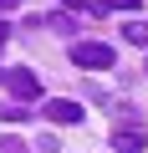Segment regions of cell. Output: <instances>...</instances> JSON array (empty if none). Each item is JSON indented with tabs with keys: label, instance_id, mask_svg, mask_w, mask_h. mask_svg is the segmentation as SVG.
<instances>
[{
	"label": "cell",
	"instance_id": "cell-1",
	"mask_svg": "<svg viewBox=\"0 0 148 153\" xmlns=\"http://www.w3.org/2000/svg\"><path fill=\"white\" fill-rule=\"evenodd\" d=\"M0 87H5L10 97H21V102H36L41 97V76L26 71V66H0Z\"/></svg>",
	"mask_w": 148,
	"mask_h": 153
},
{
	"label": "cell",
	"instance_id": "cell-2",
	"mask_svg": "<svg viewBox=\"0 0 148 153\" xmlns=\"http://www.w3.org/2000/svg\"><path fill=\"white\" fill-rule=\"evenodd\" d=\"M71 61H77V66H87V71H102V66H118L112 46H102V41H77V46H71Z\"/></svg>",
	"mask_w": 148,
	"mask_h": 153
},
{
	"label": "cell",
	"instance_id": "cell-3",
	"mask_svg": "<svg viewBox=\"0 0 148 153\" xmlns=\"http://www.w3.org/2000/svg\"><path fill=\"white\" fill-rule=\"evenodd\" d=\"M41 112H46L51 123H82V107L71 102V97H46V102H41Z\"/></svg>",
	"mask_w": 148,
	"mask_h": 153
},
{
	"label": "cell",
	"instance_id": "cell-4",
	"mask_svg": "<svg viewBox=\"0 0 148 153\" xmlns=\"http://www.w3.org/2000/svg\"><path fill=\"white\" fill-rule=\"evenodd\" d=\"M112 148H118V153H143V148H148V138L128 128V133H112Z\"/></svg>",
	"mask_w": 148,
	"mask_h": 153
},
{
	"label": "cell",
	"instance_id": "cell-5",
	"mask_svg": "<svg viewBox=\"0 0 148 153\" xmlns=\"http://www.w3.org/2000/svg\"><path fill=\"white\" fill-rule=\"evenodd\" d=\"M0 117H5V123H21V117H31V107H16V102H0Z\"/></svg>",
	"mask_w": 148,
	"mask_h": 153
},
{
	"label": "cell",
	"instance_id": "cell-6",
	"mask_svg": "<svg viewBox=\"0 0 148 153\" xmlns=\"http://www.w3.org/2000/svg\"><path fill=\"white\" fill-rule=\"evenodd\" d=\"M123 36H128V41H133V46H148V21H138V26H128V31H123Z\"/></svg>",
	"mask_w": 148,
	"mask_h": 153
},
{
	"label": "cell",
	"instance_id": "cell-7",
	"mask_svg": "<svg viewBox=\"0 0 148 153\" xmlns=\"http://www.w3.org/2000/svg\"><path fill=\"white\" fill-rule=\"evenodd\" d=\"M102 10H138V0H97Z\"/></svg>",
	"mask_w": 148,
	"mask_h": 153
},
{
	"label": "cell",
	"instance_id": "cell-8",
	"mask_svg": "<svg viewBox=\"0 0 148 153\" xmlns=\"http://www.w3.org/2000/svg\"><path fill=\"white\" fill-rule=\"evenodd\" d=\"M10 5H16V0H0V10H10Z\"/></svg>",
	"mask_w": 148,
	"mask_h": 153
},
{
	"label": "cell",
	"instance_id": "cell-9",
	"mask_svg": "<svg viewBox=\"0 0 148 153\" xmlns=\"http://www.w3.org/2000/svg\"><path fill=\"white\" fill-rule=\"evenodd\" d=\"M0 41H5V21H0Z\"/></svg>",
	"mask_w": 148,
	"mask_h": 153
},
{
	"label": "cell",
	"instance_id": "cell-10",
	"mask_svg": "<svg viewBox=\"0 0 148 153\" xmlns=\"http://www.w3.org/2000/svg\"><path fill=\"white\" fill-rule=\"evenodd\" d=\"M66 5H77V0H66Z\"/></svg>",
	"mask_w": 148,
	"mask_h": 153
}]
</instances>
